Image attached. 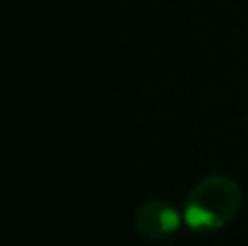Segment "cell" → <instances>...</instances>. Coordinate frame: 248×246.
Returning a JSON list of instances; mask_svg holds the SVG:
<instances>
[{
	"label": "cell",
	"instance_id": "7a4b0ae2",
	"mask_svg": "<svg viewBox=\"0 0 248 246\" xmlns=\"http://www.w3.org/2000/svg\"><path fill=\"white\" fill-rule=\"evenodd\" d=\"M181 222H185L181 212L163 199H150L141 203L135 212V218H133L137 233L146 240H153V242L174 235Z\"/></svg>",
	"mask_w": 248,
	"mask_h": 246
},
{
	"label": "cell",
	"instance_id": "6da1fadb",
	"mask_svg": "<svg viewBox=\"0 0 248 246\" xmlns=\"http://www.w3.org/2000/svg\"><path fill=\"white\" fill-rule=\"evenodd\" d=\"M244 196L237 181L224 174H211L194 185L183 207V220L189 229L205 233L227 227L242 209Z\"/></svg>",
	"mask_w": 248,
	"mask_h": 246
}]
</instances>
